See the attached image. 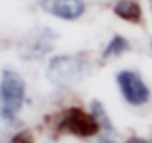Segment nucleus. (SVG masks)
Instances as JSON below:
<instances>
[{"label": "nucleus", "instance_id": "obj_4", "mask_svg": "<svg viewBox=\"0 0 152 143\" xmlns=\"http://www.w3.org/2000/svg\"><path fill=\"white\" fill-rule=\"evenodd\" d=\"M116 84L124 100L131 106H143L151 98L148 85L134 70H121L116 75Z\"/></svg>", "mask_w": 152, "mask_h": 143}, {"label": "nucleus", "instance_id": "obj_1", "mask_svg": "<svg viewBox=\"0 0 152 143\" xmlns=\"http://www.w3.org/2000/svg\"><path fill=\"white\" fill-rule=\"evenodd\" d=\"M88 70L85 60L76 55L54 57L46 67V79L58 88H70L78 85Z\"/></svg>", "mask_w": 152, "mask_h": 143}, {"label": "nucleus", "instance_id": "obj_7", "mask_svg": "<svg viewBox=\"0 0 152 143\" xmlns=\"http://www.w3.org/2000/svg\"><path fill=\"white\" fill-rule=\"evenodd\" d=\"M113 12L127 23L139 24L142 21V6L139 0H116L113 5Z\"/></svg>", "mask_w": 152, "mask_h": 143}, {"label": "nucleus", "instance_id": "obj_14", "mask_svg": "<svg viewBox=\"0 0 152 143\" xmlns=\"http://www.w3.org/2000/svg\"><path fill=\"white\" fill-rule=\"evenodd\" d=\"M149 5H151V11H152V0H149Z\"/></svg>", "mask_w": 152, "mask_h": 143}, {"label": "nucleus", "instance_id": "obj_8", "mask_svg": "<svg viewBox=\"0 0 152 143\" xmlns=\"http://www.w3.org/2000/svg\"><path fill=\"white\" fill-rule=\"evenodd\" d=\"M90 107H91V112H90V113L93 115V118H94L96 122L99 124L100 130L106 131V134L115 133V127H113V124H112V119L109 118V115H107L104 106L102 104V101L93 100L91 104H90Z\"/></svg>", "mask_w": 152, "mask_h": 143}, {"label": "nucleus", "instance_id": "obj_2", "mask_svg": "<svg viewBox=\"0 0 152 143\" xmlns=\"http://www.w3.org/2000/svg\"><path fill=\"white\" fill-rule=\"evenodd\" d=\"M0 98L3 104L5 119L14 121L21 112L26 98V82L15 70L6 69L3 72L0 84Z\"/></svg>", "mask_w": 152, "mask_h": 143}, {"label": "nucleus", "instance_id": "obj_11", "mask_svg": "<svg viewBox=\"0 0 152 143\" xmlns=\"http://www.w3.org/2000/svg\"><path fill=\"white\" fill-rule=\"evenodd\" d=\"M125 143H148V142H146L145 139H140V137H137V136H133V137L127 139Z\"/></svg>", "mask_w": 152, "mask_h": 143}, {"label": "nucleus", "instance_id": "obj_15", "mask_svg": "<svg viewBox=\"0 0 152 143\" xmlns=\"http://www.w3.org/2000/svg\"><path fill=\"white\" fill-rule=\"evenodd\" d=\"M151 48H152V40H151Z\"/></svg>", "mask_w": 152, "mask_h": 143}, {"label": "nucleus", "instance_id": "obj_12", "mask_svg": "<svg viewBox=\"0 0 152 143\" xmlns=\"http://www.w3.org/2000/svg\"><path fill=\"white\" fill-rule=\"evenodd\" d=\"M97 143H116V142H115L112 137H109V136L106 134V136H102V137L97 140Z\"/></svg>", "mask_w": 152, "mask_h": 143}, {"label": "nucleus", "instance_id": "obj_13", "mask_svg": "<svg viewBox=\"0 0 152 143\" xmlns=\"http://www.w3.org/2000/svg\"><path fill=\"white\" fill-rule=\"evenodd\" d=\"M0 115H3V104H2V98H0Z\"/></svg>", "mask_w": 152, "mask_h": 143}, {"label": "nucleus", "instance_id": "obj_9", "mask_svg": "<svg viewBox=\"0 0 152 143\" xmlns=\"http://www.w3.org/2000/svg\"><path fill=\"white\" fill-rule=\"evenodd\" d=\"M130 49V42L121 36V34H115L109 43L104 46L103 52H102V58L103 60H109V58H115V57H119L122 55L124 52H127Z\"/></svg>", "mask_w": 152, "mask_h": 143}, {"label": "nucleus", "instance_id": "obj_10", "mask_svg": "<svg viewBox=\"0 0 152 143\" xmlns=\"http://www.w3.org/2000/svg\"><path fill=\"white\" fill-rule=\"evenodd\" d=\"M12 143H33V137L28 131H21L14 137Z\"/></svg>", "mask_w": 152, "mask_h": 143}, {"label": "nucleus", "instance_id": "obj_5", "mask_svg": "<svg viewBox=\"0 0 152 143\" xmlns=\"http://www.w3.org/2000/svg\"><path fill=\"white\" fill-rule=\"evenodd\" d=\"M45 12L60 20L73 21L85 12V0H40Z\"/></svg>", "mask_w": 152, "mask_h": 143}, {"label": "nucleus", "instance_id": "obj_3", "mask_svg": "<svg viewBox=\"0 0 152 143\" xmlns=\"http://www.w3.org/2000/svg\"><path fill=\"white\" fill-rule=\"evenodd\" d=\"M55 130L78 137H91L99 133L100 127L91 113H87L78 106H72L58 115Z\"/></svg>", "mask_w": 152, "mask_h": 143}, {"label": "nucleus", "instance_id": "obj_6", "mask_svg": "<svg viewBox=\"0 0 152 143\" xmlns=\"http://www.w3.org/2000/svg\"><path fill=\"white\" fill-rule=\"evenodd\" d=\"M55 39L57 36L54 31H51L49 28H42L34 36H28L23 42L20 52L24 58H40L52 49Z\"/></svg>", "mask_w": 152, "mask_h": 143}]
</instances>
